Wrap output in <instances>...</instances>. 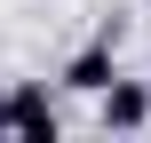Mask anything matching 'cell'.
I'll return each instance as SVG.
<instances>
[{
    "label": "cell",
    "instance_id": "obj_2",
    "mask_svg": "<svg viewBox=\"0 0 151 143\" xmlns=\"http://www.w3.org/2000/svg\"><path fill=\"white\" fill-rule=\"evenodd\" d=\"M111 80H119V24H104V32L64 64V88H72V96H104Z\"/></svg>",
    "mask_w": 151,
    "mask_h": 143
},
{
    "label": "cell",
    "instance_id": "obj_1",
    "mask_svg": "<svg viewBox=\"0 0 151 143\" xmlns=\"http://www.w3.org/2000/svg\"><path fill=\"white\" fill-rule=\"evenodd\" d=\"M8 135H24V143H56L64 135V111H56V96L40 80H16L8 88Z\"/></svg>",
    "mask_w": 151,
    "mask_h": 143
},
{
    "label": "cell",
    "instance_id": "obj_3",
    "mask_svg": "<svg viewBox=\"0 0 151 143\" xmlns=\"http://www.w3.org/2000/svg\"><path fill=\"white\" fill-rule=\"evenodd\" d=\"M96 127L104 135H143L151 127V80H111L96 96Z\"/></svg>",
    "mask_w": 151,
    "mask_h": 143
},
{
    "label": "cell",
    "instance_id": "obj_4",
    "mask_svg": "<svg viewBox=\"0 0 151 143\" xmlns=\"http://www.w3.org/2000/svg\"><path fill=\"white\" fill-rule=\"evenodd\" d=\"M0 135H8V96H0Z\"/></svg>",
    "mask_w": 151,
    "mask_h": 143
},
{
    "label": "cell",
    "instance_id": "obj_5",
    "mask_svg": "<svg viewBox=\"0 0 151 143\" xmlns=\"http://www.w3.org/2000/svg\"><path fill=\"white\" fill-rule=\"evenodd\" d=\"M143 8H151V0H143Z\"/></svg>",
    "mask_w": 151,
    "mask_h": 143
}]
</instances>
